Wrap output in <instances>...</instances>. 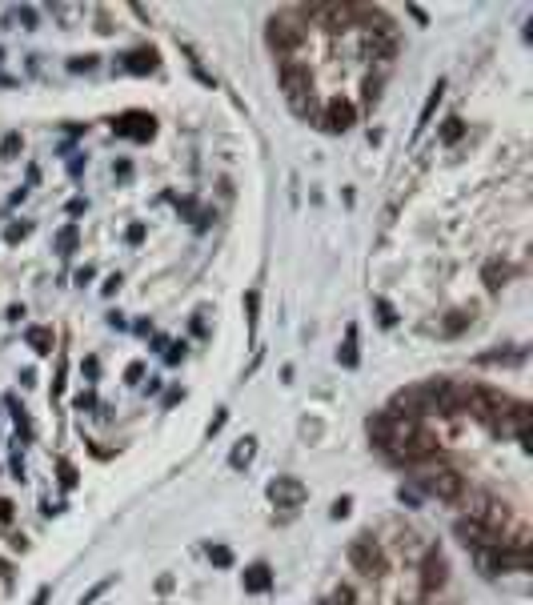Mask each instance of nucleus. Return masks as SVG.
Masks as SVG:
<instances>
[{
  "label": "nucleus",
  "mask_w": 533,
  "mask_h": 605,
  "mask_svg": "<svg viewBox=\"0 0 533 605\" xmlns=\"http://www.w3.org/2000/svg\"><path fill=\"white\" fill-rule=\"evenodd\" d=\"M481 365H521L525 361V349H513V353H481Z\"/></svg>",
  "instance_id": "23"
},
{
  "label": "nucleus",
  "mask_w": 533,
  "mask_h": 605,
  "mask_svg": "<svg viewBox=\"0 0 533 605\" xmlns=\"http://www.w3.org/2000/svg\"><path fill=\"white\" fill-rule=\"evenodd\" d=\"M140 377H145V365H140V361H133V365L124 369V381H128V385H140Z\"/></svg>",
  "instance_id": "37"
},
{
  "label": "nucleus",
  "mask_w": 533,
  "mask_h": 605,
  "mask_svg": "<svg viewBox=\"0 0 533 605\" xmlns=\"http://www.w3.org/2000/svg\"><path fill=\"white\" fill-rule=\"evenodd\" d=\"M13 517V501H4V497H0V521H8Z\"/></svg>",
  "instance_id": "49"
},
{
  "label": "nucleus",
  "mask_w": 533,
  "mask_h": 605,
  "mask_svg": "<svg viewBox=\"0 0 533 605\" xmlns=\"http://www.w3.org/2000/svg\"><path fill=\"white\" fill-rule=\"evenodd\" d=\"M465 325H469V313H465V309H457V313H449V317H445V325H441V333H445V337H457L461 329H465Z\"/></svg>",
  "instance_id": "25"
},
{
  "label": "nucleus",
  "mask_w": 533,
  "mask_h": 605,
  "mask_svg": "<svg viewBox=\"0 0 533 605\" xmlns=\"http://www.w3.org/2000/svg\"><path fill=\"white\" fill-rule=\"evenodd\" d=\"M4 405H8V413H13V421H16V429H20V437H32V421H28V413H25V405H20V401H16L13 393L4 397Z\"/></svg>",
  "instance_id": "20"
},
{
  "label": "nucleus",
  "mask_w": 533,
  "mask_h": 605,
  "mask_svg": "<svg viewBox=\"0 0 533 605\" xmlns=\"http://www.w3.org/2000/svg\"><path fill=\"white\" fill-rule=\"evenodd\" d=\"M112 133L124 136V140H152L157 133V116L152 112H140V109H128L112 121Z\"/></svg>",
  "instance_id": "5"
},
{
  "label": "nucleus",
  "mask_w": 533,
  "mask_h": 605,
  "mask_svg": "<svg viewBox=\"0 0 533 605\" xmlns=\"http://www.w3.org/2000/svg\"><path fill=\"white\" fill-rule=\"evenodd\" d=\"M269 497H273L277 509H297V505H305L309 489H305L301 477H273L269 481Z\"/></svg>",
  "instance_id": "8"
},
{
  "label": "nucleus",
  "mask_w": 533,
  "mask_h": 605,
  "mask_svg": "<svg viewBox=\"0 0 533 605\" xmlns=\"http://www.w3.org/2000/svg\"><path fill=\"white\" fill-rule=\"evenodd\" d=\"M397 501H401V505H421V493L409 489V485H401V489H397Z\"/></svg>",
  "instance_id": "32"
},
{
  "label": "nucleus",
  "mask_w": 533,
  "mask_h": 605,
  "mask_svg": "<svg viewBox=\"0 0 533 605\" xmlns=\"http://www.w3.org/2000/svg\"><path fill=\"white\" fill-rule=\"evenodd\" d=\"M373 309H377V321H381L385 329H393V325H397V309L385 301V296H377V301H373Z\"/></svg>",
  "instance_id": "27"
},
{
  "label": "nucleus",
  "mask_w": 533,
  "mask_h": 605,
  "mask_svg": "<svg viewBox=\"0 0 533 605\" xmlns=\"http://www.w3.org/2000/svg\"><path fill=\"white\" fill-rule=\"evenodd\" d=\"M453 533H457L461 545H473V549H497V533L485 525L481 517H461L457 525H453Z\"/></svg>",
  "instance_id": "7"
},
{
  "label": "nucleus",
  "mask_w": 533,
  "mask_h": 605,
  "mask_svg": "<svg viewBox=\"0 0 533 605\" xmlns=\"http://www.w3.org/2000/svg\"><path fill=\"white\" fill-rule=\"evenodd\" d=\"M20 148H25L20 133H8L4 140H0V157H4V161H16V157H20Z\"/></svg>",
  "instance_id": "26"
},
{
  "label": "nucleus",
  "mask_w": 533,
  "mask_h": 605,
  "mask_svg": "<svg viewBox=\"0 0 533 605\" xmlns=\"http://www.w3.org/2000/svg\"><path fill=\"white\" fill-rule=\"evenodd\" d=\"M349 561H353V569H357V573H369V577H377V573L385 569L381 545L373 541L369 533H361V537H353V541H349Z\"/></svg>",
  "instance_id": "4"
},
{
  "label": "nucleus",
  "mask_w": 533,
  "mask_h": 605,
  "mask_svg": "<svg viewBox=\"0 0 533 605\" xmlns=\"http://www.w3.org/2000/svg\"><path fill=\"white\" fill-rule=\"evenodd\" d=\"M20 236H28V224H8V229H4V241H8V245H16Z\"/></svg>",
  "instance_id": "36"
},
{
  "label": "nucleus",
  "mask_w": 533,
  "mask_h": 605,
  "mask_svg": "<svg viewBox=\"0 0 533 605\" xmlns=\"http://www.w3.org/2000/svg\"><path fill=\"white\" fill-rule=\"evenodd\" d=\"M441 585H445V557H441V549H429L421 561V589L437 593Z\"/></svg>",
  "instance_id": "12"
},
{
  "label": "nucleus",
  "mask_w": 533,
  "mask_h": 605,
  "mask_svg": "<svg viewBox=\"0 0 533 605\" xmlns=\"http://www.w3.org/2000/svg\"><path fill=\"white\" fill-rule=\"evenodd\" d=\"M88 209V200L85 197H76V200H68V212H73V217H76V212H85Z\"/></svg>",
  "instance_id": "46"
},
{
  "label": "nucleus",
  "mask_w": 533,
  "mask_h": 605,
  "mask_svg": "<svg viewBox=\"0 0 533 605\" xmlns=\"http://www.w3.org/2000/svg\"><path fill=\"white\" fill-rule=\"evenodd\" d=\"M157 589L169 593V589H173V577H169V573H164V577H157Z\"/></svg>",
  "instance_id": "51"
},
{
  "label": "nucleus",
  "mask_w": 533,
  "mask_h": 605,
  "mask_svg": "<svg viewBox=\"0 0 533 605\" xmlns=\"http://www.w3.org/2000/svg\"><path fill=\"white\" fill-rule=\"evenodd\" d=\"M176 209L185 212L188 221L197 224V229H209V221H212V212H205V209H197V200L193 197H176Z\"/></svg>",
  "instance_id": "19"
},
{
  "label": "nucleus",
  "mask_w": 533,
  "mask_h": 605,
  "mask_svg": "<svg viewBox=\"0 0 533 605\" xmlns=\"http://www.w3.org/2000/svg\"><path fill=\"white\" fill-rule=\"evenodd\" d=\"M481 277H485V284H489V289H501V284L509 281V265H501V260H489V265L481 269Z\"/></svg>",
  "instance_id": "21"
},
{
  "label": "nucleus",
  "mask_w": 533,
  "mask_h": 605,
  "mask_svg": "<svg viewBox=\"0 0 533 605\" xmlns=\"http://www.w3.org/2000/svg\"><path fill=\"white\" fill-rule=\"evenodd\" d=\"M164 361H169V365L185 361V341H181V345H169V349H164Z\"/></svg>",
  "instance_id": "40"
},
{
  "label": "nucleus",
  "mask_w": 533,
  "mask_h": 605,
  "mask_svg": "<svg viewBox=\"0 0 533 605\" xmlns=\"http://www.w3.org/2000/svg\"><path fill=\"white\" fill-rule=\"evenodd\" d=\"M25 341H28V349H32V353L49 357V353H52V341H56V337H52L49 325H32V329L25 333Z\"/></svg>",
  "instance_id": "16"
},
{
  "label": "nucleus",
  "mask_w": 533,
  "mask_h": 605,
  "mask_svg": "<svg viewBox=\"0 0 533 605\" xmlns=\"http://www.w3.org/2000/svg\"><path fill=\"white\" fill-rule=\"evenodd\" d=\"M13 16H16V20H20L25 28H37V8H28V4H25V8H13Z\"/></svg>",
  "instance_id": "33"
},
{
  "label": "nucleus",
  "mask_w": 533,
  "mask_h": 605,
  "mask_svg": "<svg viewBox=\"0 0 533 605\" xmlns=\"http://www.w3.org/2000/svg\"><path fill=\"white\" fill-rule=\"evenodd\" d=\"M369 437L381 445L385 453L401 461H417L437 449V437L413 417H393V413H373L369 417Z\"/></svg>",
  "instance_id": "1"
},
{
  "label": "nucleus",
  "mask_w": 533,
  "mask_h": 605,
  "mask_svg": "<svg viewBox=\"0 0 533 605\" xmlns=\"http://www.w3.org/2000/svg\"><path fill=\"white\" fill-rule=\"evenodd\" d=\"M305 40V25L297 16H273L269 20V49L273 52H293Z\"/></svg>",
  "instance_id": "6"
},
{
  "label": "nucleus",
  "mask_w": 533,
  "mask_h": 605,
  "mask_svg": "<svg viewBox=\"0 0 533 605\" xmlns=\"http://www.w3.org/2000/svg\"><path fill=\"white\" fill-rule=\"evenodd\" d=\"M92 277H97V269H92V265H80V269L73 272V281H76V284H88Z\"/></svg>",
  "instance_id": "41"
},
{
  "label": "nucleus",
  "mask_w": 533,
  "mask_h": 605,
  "mask_svg": "<svg viewBox=\"0 0 533 605\" xmlns=\"http://www.w3.org/2000/svg\"><path fill=\"white\" fill-rule=\"evenodd\" d=\"M8 465H13L16 481H25V461H20V453H13V461H8Z\"/></svg>",
  "instance_id": "44"
},
{
  "label": "nucleus",
  "mask_w": 533,
  "mask_h": 605,
  "mask_svg": "<svg viewBox=\"0 0 533 605\" xmlns=\"http://www.w3.org/2000/svg\"><path fill=\"white\" fill-rule=\"evenodd\" d=\"M477 561H481L485 573H501V569H529V549H525V545H517V549H497V553H481Z\"/></svg>",
  "instance_id": "10"
},
{
  "label": "nucleus",
  "mask_w": 533,
  "mask_h": 605,
  "mask_svg": "<svg viewBox=\"0 0 533 605\" xmlns=\"http://www.w3.org/2000/svg\"><path fill=\"white\" fill-rule=\"evenodd\" d=\"M413 481H417L421 493L437 497V501H457L465 493V477L457 469H449V465H425V469L413 473Z\"/></svg>",
  "instance_id": "2"
},
{
  "label": "nucleus",
  "mask_w": 533,
  "mask_h": 605,
  "mask_svg": "<svg viewBox=\"0 0 533 605\" xmlns=\"http://www.w3.org/2000/svg\"><path fill=\"white\" fill-rule=\"evenodd\" d=\"M181 397H185V393H181V389H169V393H164V405H176Z\"/></svg>",
  "instance_id": "50"
},
{
  "label": "nucleus",
  "mask_w": 533,
  "mask_h": 605,
  "mask_svg": "<svg viewBox=\"0 0 533 605\" xmlns=\"http://www.w3.org/2000/svg\"><path fill=\"white\" fill-rule=\"evenodd\" d=\"M337 361H341L345 369H357V365H361V353H357V325H349V329H345V345L337 349Z\"/></svg>",
  "instance_id": "17"
},
{
  "label": "nucleus",
  "mask_w": 533,
  "mask_h": 605,
  "mask_svg": "<svg viewBox=\"0 0 533 605\" xmlns=\"http://www.w3.org/2000/svg\"><path fill=\"white\" fill-rule=\"evenodd\" d=\"M116 68H121V73H133V76H145V73L157 68V52H152V49H133V52H124V56H121Z\"/></svg>",
  "instance_id": "13"
},
{
  "label": "nucleus",
  "mask_w": 533,
  "mask_h": 605,
  "mask_svg": "<svg viewBox=\"0 0 533 605\" xmlns=\"http://www.w3.org/2000/svg\"><path fill=\"white\" fill-rule=\"evenodd\" d=\"M461 136H465V121H461V116H449V121L441 124V140H445V145H457Z\"/></svg>",
  "instance_id": "24"
},
{
  "label": "nucleus",
  "mask_w": 533,
  "mask_h": 605,
  "mask_svg": "<svg viewBox=\"0 0 533 605\" xmlns=\"http://www.w3.org/2000/svg\"><path fill=\"white\" fill-rule=\"evenodd\" d=\"M409 16L417 20V25H425V20H429V16H425V8H417V4H409Z\"/></svg>",
  "instance_id": "48"
},
{
  "label": "nucleus",
  "mask_w": 533,
  "mask_h": 605,
  "mask_svg": "<svg viewBox=\"0 0 533 605\" xmlns=\"http://www.w3.org/2000/svg\"><path fill=\"white\" fill-rule=\"evenodd\" d=\"M353 121H357V109H353V100L333 97L329 104H325L321 128H325V133H345V128H353Z\"/></svg>",
  "instance_id": "11"
},
{
  "label": "nucleus",
  "mask_w": 533,
  "mask_h": 605,
  "mask_svg": "<svg viewBox=\"0 0 533 605\" xmlns=\"http://www.w3.org/2000/svg\"><path fill=\"white\" fill-rule=\"evenodd\" d=\"M209 561L217 569H229L233 565V549H229V545H209Z\"/></svg>",
  "instance_id": "28"
},
{
  "label": "nucleus",
  "mask_w": 533,
  "mask_h": 605,
  "mask_svg": "<svg viewBox=\"0 0 533 605\" xmlns=\"http://www.w3.org/2000/svg\"><path fill=\"white\" fill-rule=\"evenodd\" d=\"M241 581H245V593H269V585H273V569L265 565V561H253Z\"/></svg>",
  "instance_id": "14"
},
{
  "label": "nucleus",
  "mask_w": 533,
  "mask_h": 605,
  "mask_svg": "<svg viewBox=\"0 0 533 605\" xmlns=\"http://www.w3.org/2000/svg\"><path fill=\"white\" fill-rule=\"evenodd\" d=\"M253 457H257V437H241V441L233 445V453H229V465H233V469H245Z\"/></svg>",
  "instance_id": "18"
},
{
  "label": "nucleus",
  "mask_w": 533,
  "mask_h": 605,
  "mask_svg": "<svg viewBox=\"0 0 533 605\" xmlns=\"http://www.w3.org/2000/svg\"><path fill=\"white\" fill-rule=\"evenodd\" d=\"M116 289H121V272H112L109 281L100 284V293H104V296H112V293H116Z\"/></svg>",
  "instance_id": "43"
},
{
  "label": "nucleus",
  "mask_w": 533,
  "mask_h": 605,
  "mask_svg": "<svg viewBox=\"0 0 533 605\" xmlns=\"http://www.w3.org/2000/svg\"><path fill=\"white\" fill-rule=\"evenodd\" d=\"M112 581H116V577H104V581H100V585H92V589H88L85 597H80V605H92V601H97V597H100V593H104V589H109V585H112Z\"/></svg>",
  "instance_id": "34"
},
{
  "label": "nucleus",
  "mask_w": 533,
  "mask_h": 605,
  "mask_svg": "<svg viewBox=\"0 0 533 605\" xmlns=\"http://www.w3.org/2000/svg\"><path fill=\"white\" fill-rule=\"evenodd\" d=\"M76 241H80V229H76V224H64L61 233H56V253L68 257V253L76 248Z\"/></svg>",
  "instance_id": "22"
},
{
  "label": "nucleus",
  "mask_w": 533,
  "mask_h": 605,
  "mask_svg": "<svg viewBox=\"0 0 533 605\" xmlns=\"http://www.w3.org/2000/svg\"><path fill=\"white\" fill-rule=\"evenodd\" d=\"M92 405H97V397H92V393H80V397H76V409H92Z\"/></svg>",
  "instance_id": "45"
},
{
  "label": "nucleus",
  "mask_w": 533,
  "mask_h": 605,
  "mask_svg": "<svg viewBox=\"0 0 533 605\" xmlns=\"http://www.w3.org/2000/svg\"><path fill=\"white\" fill-rule=\"evenodd\" d=\"M245 309H248V329H257V293L245 296Z\"/></svg>",
  "instance_id": "42"
},
{
  "label": "nucleus",
  "mask_w": 533,
  "mask_h": 605,
  "mask_svg": "<svg viewBox=\"0 0 533 605\" xmlns=\"http://www.w3.org/2000/svg\"><path fill=\"white\" fill-rule=\"evenodd\" d=\"M85 373H88V377H97V373H100V365H97V357H88V361H85Z\"/></svg>",
  "instance_id": "52"
},
{
  "label": "nucleus",
  "mask_w": 533,
  "mask_h": 605,
  "mask_svg": "<svg viewBox=\"0 0 533 605\" xmlns=\"http://www.w3.org/2000/svg\"><path fill=\"white\" fill-rule=\"evenodd\" d=\"M329 605H353V589H349V585H341V589L329 597Z\"/></svg>",
  "instance_id": "39"
},
{
  "label": "nucleus",
  "mask_w": 533,
  "mask_h": 605,
  "mask_svg": "<svg viewBox=\"0 0 533 605\" xmlns=\"http://www.w3.org/2000/svg\"><path fill=\"white\" fill-rule=\"evenodd\" d=\"M224 421H229V409H221V413H217V417L209 421V429H205V433H209V437H217V433L224 429Z\"/></svg>",
  "instance_id": "38"
},
{
  "label": "nucleus",
  "mask_w": 533,
  "mask_h": 605,
  "mask_svg": "<svg viewBox=\"0 0 533 605\" xmlns=\"http://www.w3.org/2000/svg\"><path fill=\"white\" fill-rule=\"evenodd\" d=\"M97 68V56H73L68 61V73H92Z\"/></svg>",
  "instance_id": "30"
},
{
  "label": "nucleus",
  "mask_w": 533,
  "mask_h": 605,
  "mask_svg": "<svg viewBox=\"0 0 533 605\" xmlns=\"http://www.w3.org/2000/svg\"><path fill=\"white\" fill-rule=\"evenodd\" d=\"M124 241H128V245H140V241H145V224H128V229H124Z\"/></svg>",
  "instance_id": "35"
},
{
  "label": "nucleus",
  "mask_w": 533,
  "mask_h": 605,
  "mask_svg": "<svg viewBox=\"0 0 533 605\" xmlns=\"http://www.w3.org/2000/svg\"><path fill=\"white\" fill-rule=\"evenodd\" d=\"M49 585H40V589H37V597H32V605H49Z\"/></svg>",
  "instance_id": "47"
},
{
  "label": "nucleus",
  "mask_w": 533,
  "mask_h": 605,
  "mask_svg": "<svg viewBox=\"0 0 533 605\" xmlns=\"http://www.w3.org/2000/svg\"><path fill=\"white\" fill-rule=\"evenodd\" d=\"M349 509H353V497H337V501H333V509H329V517H333V521H341V517H349Z\"/></svg>",
  "instance_id": "31"
},
{
  "label": "nucleus",
  "mask_w": 533,
  "mask_h": 605,
  "mask_svg": "<svg viewBox=\"0 0 533 605\" xmlns=\"http://www.w3.org/2000/svg\"><path fill=\"white\" fill-rule=\"evenodd\" d=\"M56 473H61V485H64V489H73V485L80 481V477H76V465H73V461H61V465H56Z\"/></svg>",
  "instance_id": "29"
},
{
  "label": "nucleus",
  "mask_w": 533,
  "mask_h": 605,
  "mask_svg": "<svg viewBox=\"0 0 533 605\" xmlns=\"http://www.w3.org/2000/svg\"><path fill=\"white\" fill-rule=\"evenodd\" d=\"M441 97H445V80H437V85L429 88L425 109H421V116H417V128H413V133H425V128H429V121H433V112H437V104H441Z\"/></svg>",
  "instance_id": "15"
},
{
  "label": "nucleus",
  "mask_w": 533,
  "mask_h": 605,
  "mask_svg": "<svg viewBox=\"0 0 533 605\" xmlns=\"http://www.w3.org/2000/svg\"><path fill=\"white\" fill-rule=\"evenodd\" d=\"M281 88H285L289 104H293L297 112H305V100H313V76H309V68H305V64H297V61H285V64H281Z\"/></svg>",
  "instance_id": "3"
},
{
  "label": "nucleus",
  "mask_w": 533,
  "mask_h": 605,
  "mask_svg": "<svg viewBox=\"0 0 533 605\" xmlns=\"http://www.w3.org/2000/svg\"><path fill=\"white\" fill-rule=\"evenodd\" d=\"M373 20H377V28H369V49L373 56H381V61H393L397 56V25L393 20H385L381 13H373Z\"/></svg>",
  "instance_id": "9"
}]
</instances>
